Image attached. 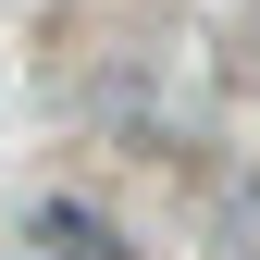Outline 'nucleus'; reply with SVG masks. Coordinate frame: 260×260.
Listing matches in <instances>:
<instances>
[{"label":"nucleus","mask_w":260,"mask_h":260,"mask_svg":"<svg viewBox=\"0 0 260 260\" xmlns=\"http://www.w3.org/2000/svg\"><path fill=\"white\" fill-rule=\"evenodd\" d=\"M38 236H50V248H87V260H124V248H112V223H87L75 199H50V211H38Z\"/></svg>","instance_id":"f257e3e1"}]
</instances>
